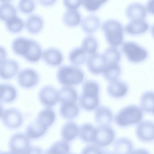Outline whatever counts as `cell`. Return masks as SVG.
I'll use <instances>...</instances> for the list:
<instances>
[{
  "label": "cell",
  "instance_id": "obj_2",
  "mask_svg": "<svg viewBox=\"0 0 154 154\" xmlns=\"http://www.w3.org/2000/svg\"><path fill=\"white\" fill-rule=\"evenodd\" d=\"M79 98L80 106L84 109L91 111L97 108L99 104V85L96 82L88 80L83 84Z\"/></svg>",
  "mask_w": 154,
  "mask_h": 154
},
{
  "label": "cell",
  "instance_id": "obj_24",
  "mask_svg": "<svg viewBox=\"0 0 154 154\" xmlns=\"http://www.w3.org/2000/svg\"><path fill=\"white\" fill-rule=\"evenodd\" d=\"M76 103H61L60 114L63 119H70L76 117L79 114V109Z\"/></svg>",
  "mask_w": 154,
  "mask_h": 154
},
{
  "label": "cell",
  "instance_id": "obj_4",
  "mask_svg": "<svg viewBox=\"0 0 154 154\" xmlns=\"http://www.w3.org/2000/svg\"><path fill=\"white\" fill-rule=\"evenodd\" d=\"M101 27L106 41L112 46L116 47L122 43L124 29L119 21L113 19H107L103 22Z\"/></svg>",
  "mask_w": 154,
  "mask_h": 154
},
{
  "label": "cell",
  "instance_id": "obj_36",
  "mask_svg": "<svg viewBox=\"0 0 154 154\" xmlns=\"http://www.w3.org/2000/svg\"><path fill=\"white\" fill-rule=\"evenodd\" d=\"M140 105L143 110L149 112L154 110V92L147 91L144 93L140 98Z\"/></svg>",
  "mask_w": 154,
  "mask_h": 154
},
{
  "label": "cell",
  "instance_id": "obj_46",
  "mask_svg": "<svg viewBox=\"0 0 154 154\" xmlns=\"http://www.w3.org/2000/svg\"><path fill=\"white\" fill-rule=\"evenodd\" d=\"M131 154H150L146 149L143 148H139L133 151Z\"/></svg>",
  "mask_w": 154,
  "mask_h": 154
},
{
  "label": "cell",
  "instance_id": "obj_44",
  "mask_svg": "<svg viewBox=\"0 0 154 154\" xmlns=\"http://www.w3.org/2000/svg\"><path fill=\"white\" fill-rule=\"evenodd\" d=\"M146 8L149 12L154 14V0H149L147 2Z\"/></svg>",
  "mask_w": 154,
  "mask_h": 154
},
{
  "label": "cell",
  "instance_id": "obj_21",
  "mask_svg": "<svg viewBox=\"0 0 154 154\" xmlns=\"http://www.w3.org/2000/svg\"><path fill=\"white\" fill-rule=\"evenodd\" d=\"M149 28L148 23L144 19L132 20L125 26V32L130 34L138 35L145 32Z\"/></svg>",
  "mask_w": 154,
  "mask_h": 154
},
{
  "label": "cell",
  "instance_id": "obj_23",
  "mask_svg": "<svg viewBox=\"0 0 154 154\" xmlns=\"http://www.w3.org/2000/svg\"><path fill=\"white\" fill-rule=\"evenodd\" d=\"M79 128L76 124L72 121L66 122L62 126L61 135L63 140L68 142L74 140L79 135Z\"/></svg>",
  "mask_w": 154,
  "mask_h": 154
},
{
  "label": "cell",
  "instance_id": "obj_50",
  "mask_svg": "<svg viewBox=\"0 0 154 154\" xmlns=\"http://www.w3.org/2000/svg\"><path fill=\"white\" fill-rule=\"evenodd\" d=\"M151 32L153 36L154 37V24H153L151 27Z\"/></svg>",
  "mask_w": 154,
  "mask_h": 154
},
{
  "label": "cell",
  "instance_id": "obj_10",
  "mask_svg": "<svg viewBox=\"0 0 154 154\" xmlns=\"http://www.w3.org/2000/svg\"><path fill=\"white\" fill-rule=\"evenodd\" d=\"M38 98L41 104L45 107L51 108L59 101L58 91L52 85H45L39 90Z\"/></svg>",
  "mask_w": 154,
  "mask_h": 154
},
{
  "label": "cell",
  "instance_id": "obj_42",
  "mask_svg": "<svg viewBox=\"0 0 154 154\" xmlns=\"http://www.w3.org/2000/svg\"><path fill=\"white\" fill-rule=\"evenodd\" d=\"M63 3L67 9H76L82 4V1L64 0Z\"/></svg>",
  "mask_w": 154,
  "mask_h": 154
},
{
  "label": "cell",
  "instance_id": "obj_34",
  "mask_svg": "<svg viewBox=\"0 0 154 154\" xmlns=\"http://www.w3.org/2000/svg\"><path fill=\"white\" fill-rule=\"evenodd\" d=\"M5 24L6 29L13 33L20 32L24 27V21L17 15L5 21Z\"/></svg>",
  "mask_w": 154,
  "mask_h": 154
},
{
  "label": "cell",
  "instance_id": "obj_33",
  "mask_svg": "<svg viewBox=\"0 0 154 154\" xmlns=\"http://www.w3.org/2000/svg\"><path fill=\"white\" fill-rule=\"evenodd\" d=\"M121 72L119 63L106 64L103 72L104 78L110 82L117 79Z\"/></svg>",
  "mask_w": 154,
  "mask_h": 154
},
{
  "label": "cell",
  "instance_id": "obj_20",
  "mask_svg": "<svg viewBox=\"0 0 154 154\" xmlns=\"http://www.w3.org/2000/svg\"><path fill=\"white\" fill-rule=\"evenodd\" d=\"M94 118L96 122L100 125H109L112 121L113 115L109 108L100 106L96 108Z\"/></svg>",
  "mask_w": 154,
  "mask_h": 154
},
{
  "label": "cell",
  "instance_id": "obj_41",
  "mask_svg": "<svg viewBox=\"0 0 154 154\" xmlns=\"http://www.w3.org/2000/svg\"><path fill=\"white\" fill-rule=\"evenodd\" d=\"M81 154H102V151L95 144L90 145L83 148Z\"/></svg>",
  "mask_w": 154,
  "mask_h": 154
},
{
  "label": "cell",
  "instance_id": "obj_7",
  "mask_svg": "<svg viewBox=\"0 0 154 154\" xmlns=\"http://www.w3.org/2000/svg\"><path fill=\"white\" fill-rule=\"evenodd\" d=\"M0 118L5 126L11 129L20 127L23 121L22 113L19 109L14 107L1 109Z\"/></svg>",
  "mask_w": 154,
  "mask_h": 154
},
{
  "label": "cell",
  "instance_id": "obj_48",
  "mask_svg": "<svg viewBox=\"0 0 154 154\" xmlns=\"http://www.w3.org/2000/svg\"><path fill=\"white\" fill-rule=\"evenodd\" d=\"M0 154H16L11 151L1 152Z\"/></svg>",
  "mask_w": 154,
  "mask_h": 154
},
{
  "label": "cell",
  "instance_id": "obj_11",
  "mask_svg": "<svg viewBox=\"0 0 154 154\" xmlns=\"http://www.w3.org/2000/svg\"><path fill=\"white\" fill-rule=\"evenodd\" d=\"M115 137L113 129L109 125H100L96 128V132L94 141L98 147H104L111 144Z\"/></svg>",
  "mask_w": 154,
  "mask_h": 154
},
{
  "label": "cell",
  "instance_id": "obj_26",
  "mask_svg": "<svg viewBox=\"0 0 154 154\" xmlns=\"http://www.w3.org/2000/svg\"><path fill=\"white\" fill-rule=\"evenodd\" d=\"M17 9L13 4L11 1L2 0L0 3V19L5 21L17 15Z\"/></svg>",
  "mask_w": 154,
  "mask_h": 154
},
{
  "label": "cell",
  "instance_id": "obj_25",
  "mask_svg": "<svg viewBox=\"0 0 154 154\" xmlns=\"http://www.w3.org/2000/svg\"><path fill=\"white\" fill-rule=\"evenodd\" d=\"M100 18L94 14H89L82 20L81 26L83 30L87 33H91L96 31L100 24Z\"/></svg>",
  "mask_w": 154,
  "mask_h": 154
},
{
  "label": "cell",
  "instance_id": "obj_51",
  "mask_svg": "<svg viewBox=\"0 0 154 154\" xmlns=\"http://www.w3.org/2000/svg\"><path fill=\"white\" fill-rule=\"evenodd\" d=\"M73 154V153H68V154Z\"/></svg>",
  "mask_w": 154,
  "mask_h": 154
},
{
  "label": "cell",
  "instance_id": "obj_27",
  "mask_svg": "<svg viewBox=\"0 0 154 154\" xmlns=\"http://www.w3.org/2000/svg\"><path fill=\"white\" fill-rule=\"evenodd\" d=\"M82 17L77 9H67L63 13L62 20L63 23L69 26H74L81 22Z\"/></svg>",
  "mask_w": 154,
  "mask_h": 154
},
{
  "label": "cell",
  "instance_id": "obj_12",
  "mask_svg": "<svg viewBox=\"0 0 154 154\" xmlns=\"http://www.w3.org/2000/svg\"><path fill=\"white\" fill-rule=\"evenodd\" d=\"M20 65L16 60L5 59L0 60V76L1 79L8 80L11 79L17 74Z\"/></svg>",
  "mask_w": 154,
  "mask_h": 154
},
{
  "label": "cell",
  "instance_id": "obj_22",
  "mask_svg": "<svg viewBox=\"0 0 154 154\" xmlns=\"http://www.w3.org/2000/svg\"><path fill=\"white\" fill-rule=\"evenodd\" d=\"M17 90L10 84L1 83L0 85V100L1 102L9 103L14 101L17 96Z\"/></svg>",
  "mask_w": 154,
  "mask_h": 154
},
{
  "label": "cell",
  "instance_id": "obj_17",
  "mask_svg": "<svg viewBox=\"0 0 154 154\" xmlns=\"http://www.w3.org/2000/svg\"><path fill=\"white\" fill-rule=\"evenodd\" d=\"M127 85L124 82L116 79L110 81L107 87V92L111 97L119 98L125 96L128 91Z\"/></svg>",
  "mask_w": 154,
  "mask_h": 154
},
{
  "label": "cell",
  "instance_id": "obj_29",
  "mask_svg": "<svg viewBox=\"0 0 154 154\" xmlns=\"http://www.w3.org/2000/svg\"><path fill=\"white\" fill-rule=\"evenodd\" d=\"M59 101L64 102L76 103L78 98L77 92L73 88L69 86H63L58 91Z\"/></svg>",
  "mask_w": 154,
  "mask_h": 154
},
{
  "label": "cell",
  "instance_id": "obj_5",
  "mask_svg": "<svg viewBox=\"0 0 154 154\" xmlns=\"http://www.w3.org/2000/svg\"><path fill=\"white\" fill-rule=\"evenodd\" d=\"M143 117L142 109L135 105H130L122 108L115 117L116 123L121 127H125L140 122Z\"/></svg>",
  "mask_w": 154,
  "mask_h": 154
},
{
  "label": "cell",
  "instance_id": "obj_35",
  "mask_svg": "<svg viewBox=\"0 0 154 154\" xmlns=\"http://www.w3.org/2000/svg\"><path fill=\"white\" fill-rule=\"evenodd\" d=\"M70 150L68 142L63 140L54 143L44 152L43 154H67Z\"/></svg>",
  "mask_w": 154,
  "mask_h": 154
},
{
  "label": "cell",
  "instance_id": "obj_32",
  "mask_svg": "<svg viewBox=\"0 0 154 154\" xmlns=\"http://www.w3.org/2000/svg\"><path fill=\"white\" fill-rule=\"evenodd\" d=\"M68 57L70 62L75 65L83 64L87 58L86 52L82 47L72 49L69 53Z\"/></svg>",
  "mask_w": 154,
  "mask_h": 154
},
{
  "label": "cell",
  "instance_id": "obj_39",
  "mask_svg": "<svg viewBox=\"0 0 154 154\" xmlns=\"http://www.w3.org/2000/svg\"><path fill=\"white\" fill-rule=\"evenodd\" d=\"M35 1L20 0L17 3V8L21 12L25 14L32 13L35 8Z\"/></svg>",
  "mask_w": 154,
  "mask_h": 154
},
{
  "label": "cell",
  "instance_id": "obj_31",
  "mask_svg": "<svg viewBox=\"0 0 154 154\" xmlns=\"http://www.w3.org/2000/svg\"><path fill=\"white\" fill-rule=\"evenodd\" d=\"M96 132V128L90 123L82 125L79 128V135L83 141L94 142Z\"/></svg>",
  "mask_w": 154,
  "mask_h": 154
},
{
  "label": "cell",
  "instance_id": "obj_52",
  "mask_svg": "<svg viewBox=\"0 0 154 154\" xmlns=\"http://www.w3.org/2000/svg\"><path fill=\"white\" fill-rule=\"evenodd\" d=\"M152 112L153 113V114H154V110Z\"/></svg>",
  "mask_w": 154,
  "mask_h": 154
},
{
  "label": "cell",
  "instance_id": "obj_43",
  "mask_svg": "<svg viewBox=\"0 0 154 154\" xmlns=\"http://www.w3.org/2000/svg\"><path fill=\"white\" fill-rule=\"evenodd\" d=\"M24 154H43L42 149L37 146H30Z\"/></svg>",
  "mask_w": 154,
  "mask_h": 154
},
{
  "label": "cell",
  "instance_id": "obj_6",
  "mask_svg": "<svg viewBox=\"0 0 154 154\" xmlns=\"http://www.w3.org/2000/svg\"><path fill=\"white\" fill-rule=\"evenodd\" d=\"M122 49L128 60L131 62H140L148 56L146 49L133 41L124 42L122 44Z\"/></svg>",
  "mask_w": 154,
  "mask_h": 154
},
{
  "label": "cell",
  "instance_id": "obj_18",
  "mask_svg": "<svg viewBox=\"0 0 154 154\" xmlns=\"http://www.w3.org/2000/svg\"><path fill=\"white\" fill-rule=\"evenodd\" d=\"M56 115L51 108L45 107L37 114L35 120L43 127L48 128L55 122Z\"/></svg>",
  "mask_w": 154,
  "mask_h": 154
},
{
  "label": "cell",
  "instance_id": "obj_3",
  "mask_svg": "<svg viewBox=\"0 0 154 154\" xmlns=\"http://www.w3.org/2000/svg\"><path fill=\"white\" fill-rule=\"evenodd\" d=\"M56 77L61 85L70 86L82 83L84 79L85 75L82 70L77 67L63 65L58 68Z\"/></svg>",
  "mask_w": 154,
  "mask_h": 154
},
{
  "label": "cell",
  "instance_id": "obj_14",
  "mask_svg": "<svg viewBox=\"0 0 154 154\" xmlns=\"http://www.w3.org/2000/svg\"><path fill=\"white\" fill-rule=\"evenodd\" d=\"M86 60L88 70L94 74H99L103 72L106 64L103 54L98 52L90 54L87 57Z\"/></svg>",
  "mask_w": 154,
  "mask_h": 154
},
{
  "label": "cell",
  "instance_id": "obj_1",
  "mask_svg": "<svg viewBox=\"0 0 154 154\" xmlns=\"http://www.w3.org/2000/svg\"><path fill=\"white\" fill-rule=\"evenodd\" d=\"M13 52L31 63L38 62L43 52L40 44L34 39L20 36L15 38L11 44Z\"/></svg>",
  "mask_w": 154,
  "mask_h": 154
},
{
  "label": "cell",
  "instance_id": "obj_40",
  "mask_svg": "<svg viewBox=\"0 0 154 154\" xmlns=\"http://www.w3.org/2000/svg\"><path fill=\"white\" fill-rule=\"evenodd\" d=\"M106 1V0H83L82 1V4L87 10L93 11L98 10Z\"/></svg>",
  "mask_w": 154,
  "mask_h": 154
},
{
  "label": "cell",
  "instance_id": "obj_8",
  "mask_svg": "<svg viewBox=\"0 0 154 154\" xmlns=\"http://www.w3.org/2000/svg\"><path fill=\"white\" fill-rule=\"evenodd\" d=\"M40 79L38 72L30 68H24L20 70L17 76L18 85L21 88L26 89L34 87L38 84Z\"/></svg>",
  "mask_w": 154,
  "mask_h": 154
},
{
  "label": "cell",
  "instance_id": "obj_37",
  "mask_svg": "<svg viewBox=\"0 0 154 154\" xmlns=\"http://www.w3.org/2000/svg\"><path fill=\"white\" fill-rule=\"evenodd\" d=\"M102 54L106 64L119 63L121 57L119 50L116 47L113 46L106 49Z\"/></svg>",
  "mask_w": 154,
  "mask_h": 154
},
{
  "label": "cell",
  "instance_id": "obj_38",
  "mask_svg": "<svg viewBox=\"0 0 154 154\" xmlns=\"http://www.w3.org/2000/svg\"><path fill=\"white\" fill-rule=\"evenodd\" d=\"M98 46L97 40L92 35H87L82 40L81 47L86 52L90 54L96 52Z\"/></svg>",
  "mask_w": 154,
  "mask_h": 154
},
{
  "label": "cell",
  "instance_id": "obj_13",
  "mask_svg": "<svg viewBox=\"0 0 154 154\" xmlns=\"http://www.w3.org/2000/svg\"><path fill=\"white\" fill-rule=\"evenodd\" d=\"M42 58L48 66H56L62 63L63 56L62 51L58 48L50 47L43 51Z\"/></svg>",
  "mask_w": 154,
  "mask_h": 154
},
{
  "label": "cell",
  "instance_id": "obj_30",
  "mask_svg": "<svg viewBox=\"0 0 154 154\" xmlns=\"http://www.w3.org/2000/svg\"><path fill=\"white\" fill-rule=\"evenodd\" d=\"M115 154H131L134 147L132 141L126 137L117 139L114 144Z\"/></svg>",
  "mask_w": 154,
  "mask_h": 154
},
{
  "label": "cell",
  "instance_id": "obj_45",
  "mask_svg": "<svg viewBox=\"0 0 154 154\" xmlns=\"http://www.w3.org/2000/svg\"><path fill=\"white\" fill-rule=\"evenodd\" d=\"M38 2L42 5L45 6H51L54 4L56 2L55 0H38Z\"/></svg>",
  "mask_w": 154,
  "mask_h": 154
},
{
  "label": "cell",
  "instance_id": "obj_49",
  "mask_svg": "<svg viewBox=\"0 0 154 154\" xmlns=\"http://www.w3.org/2000/svg\"><path fill=\"white\" fill-rule=\"evenodd\" d=\"M102 154H114L112 152L104 150L103 151H102Z\"/></svg>",
  "mask_w": 154,
  "mask_h": 154
},
{
  "label": "cell",
  "instance_id": "obj_19",
  "mask_svg": "<svg viewBox=\"0 0 154 154\" xmlns=\"http://www.w3.org/2000/svg\"><path fill=\"white\" fill-rule=\"evenodd\" d=\"M146 8L142 4L137 2L129 4L125 9V14L129 19L132 20L143 19L146 15Z\"/></svg>",
  "mask_w": 154,
  "mask_h": 154
},
{
  "label": "cell",
  "instance_id": "obj_28",
  "mask_svg": "<svg viewBox=\"0 0 154 154\" xmlns=\"http://www.w3.org/2000/svg\"><path fill=\"white\" fill-rule=\"evenodd\" d=\"M48 129L41 125L35 120L26 126L25 134L30 139H37L44 135Z\"/></svg>",
  "mask_w": 154,
  "mask_h": 154
},
{
  "label": "cell",
  "instance_id": "obj_16",
  "mask_svg": "<svg viewBox=\"0 0 154 154\" xmlns=\"http://www.w3.org/2000/svg\"><path fill=\"white\" fill-rule=\"evenodd\" d=\"M44 21L40 15L35 14H30L24 21V27L26 31L31 34L39 32L42 29Z\"/></svg>",
  "mask_w": 154,
  "mask_h": 154
},
{
  "label": "cell",
  "instance_id": "obj_15",
  "mask_svg": "<svg viewBox=\"0 0 154 154\" xmlns=\"http://www.w3.org/2000/svg\"><path fill=\"white\" fill-rule=\"evenodd\" d=\"M138 138L143 142H149L154 140V123L144 121L138 125L136 130Z\"/></svg>",
  "mask_w": 154,
  "mask_h": 154
},
{
  "label": "cell",
  "instance_id": "obj_9",
  "mask_svg": "<svg viewBox=\"0 0 154 154\" xmlns=\"http://www.w3.org/2000/svg\"><path fill=\"white\" fill-rule=\"evenodd\" d=\"M30 139L25 134L15 133L9 140L10 151L16 154H24L30 147Z\"/></svg>",
  "mask_w": 154,
  "mask_h": 154
},
{
  "label": "cell",
  "instance_id": "obj_47",
  "mask_svg": "<svg viewBox=\"0 0 154 154\" xmlns=\"http://www.w3.org/2000/svg\"><path fill=\"white\" fill-rule=\"evenodd\" d=\"M0 60L6 59V52L4 48L0 47Z\"/></svg>",
  "mask_w": 154,
  "mask_h": 154
}]
</instances>
